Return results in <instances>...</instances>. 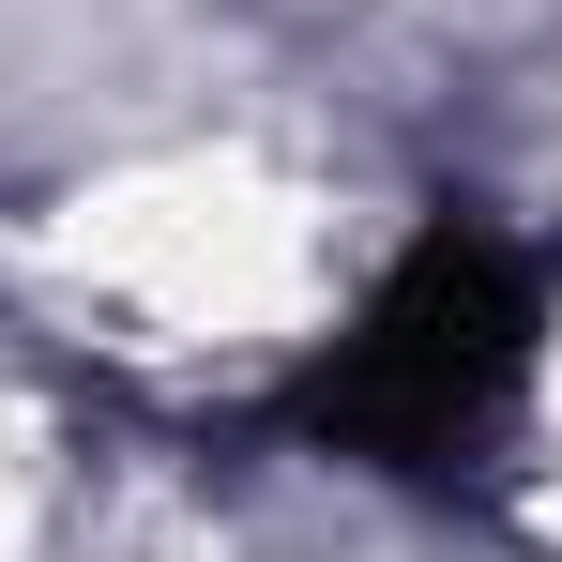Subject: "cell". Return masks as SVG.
<instances>
[{
  "mask_svg": "<svg viewBox=\"0 0 562 562\" xmlns=\"http://www.w3.org/2000/svg\"><path fill=\"white\" fill-rule=\"evenodd\" d=\"M532 335H548L532 259H517L486 213H441V228H411V259L350 304V335L289 380V441L366 457V471H471L502 441L517 380H532Z\"/></svg>",
  "mask_w": 562,
  "mask_h": 562,
  "instance_id": "1",
  "label": "cell"
}]
</instances>
